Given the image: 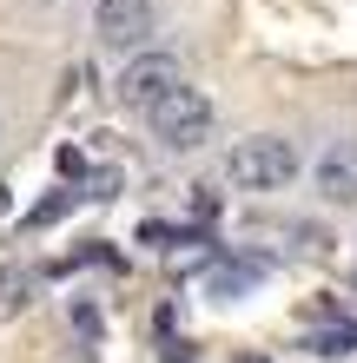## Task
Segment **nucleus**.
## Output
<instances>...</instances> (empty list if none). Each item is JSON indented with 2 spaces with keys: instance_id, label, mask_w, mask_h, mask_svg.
Instances as JSON below:
<instances>
[{
  "instance_id": "1a4fd4ad",
  "label": "nucleus",
  "mask_w": 357,
  "mask_h": 363,
  "mask_svg": "<svg viewBox=\"0 0 357 363\" xmlns=\"http://www.w3.org/2000/svg\"><path fill=\"white\" fill-rule=\"evenodd\" d=\"M119 191V172L106 165V172H87V191H79V199H113Z\"/></svg>"
},
{
  "instance_id": "20e7f679",
  "label": "nucleus",
  "mask_w": 357,
  "mask_h": 363,
  "mask_svg": "<svg viewBox=\"0 0 357 363\" xmlns=\"http://www.w3.org/2000/svg\"><path fill=\"white\" fill-rule=\"evenodd\" d=\"M179 86V60L172 53H159V47H139L133 60H126V73L113 79V99L119 106H133V113H145L159 93H172Z\"/></svg>"
},
{
  "instance_id": "ddd939ff",
  "label": "nucleus",
  "mask_w": 357,
  "mask_h": 363,
  "mask_svg": "<svg viewBox=\"0 0 357 363\" xmlns=\"http://www.w3.org/2000/svg\"><path fill=\"white\" fill-rule=\"evenodd\" d=\"M40 7H53V0H40Z\"/></svg>"
},
{
  "instance_id": "7ed1b4c3",
  "label": "nucleus",
  "mask_w": 357,
  "mask_h": 363,
  "mask_svg": "<svg viewBox=\"0 0 357 363\" xmlns=\"http://www.w3.org/2000/svg\"><path fill=\"white\" fill-rule=\"evenodd\" d=\"M93 33L113 53H139L159 33V7L153 0H93Z\"/></svg>"
},
{
  "instance_id": "39448f33",
  "label": "nucleus",
  "mask_w": 357,
  "mask_h": 363,
  "mask_svg": "<svg viewBox=\"0 0 357 363\" xmlns=\"http://www.w3.org/2000/svg\"><path fill=\"white\" fill-rule=\"evenodd\" d=\"M318 191H324L331 205H357V145L351 139H338L318 159Z\"/></svg>"
},
{
  "instance_id": "6e6552de",
  "label": "nucleus",
  "mask_w": 357,
  "mask_h": 363,
  "mask_svg": "<svg viewBox=\"0 0 357 363\" xmlns=\"http://www.w3.org/2000/svg\"><path fill=\"white\" fill-rule=\"evenodd\" d=\"M67 211H73V191H53V199H40V205H33V218H27V225H53V218H67Z\"/></svg>"
},
{
  "instance_id": "423d86ee",
  "label": "nucleus",
  "mask_w": 357,
  "mask_h": 363,
  "mask_svg": "<svg viewBox=\"0 0 357 363\" xmlns=\"http://www.w3.org/2000/svg\"><path fill=\"white\" fill-rule=\"evenodd\" d=\"M27 297H33V271H0V317H20L27 311Z\"/></svg>"
},
{
  "instance_id": "f8f14e48",
  "label": "nucleus",
  "mask_w": 357,
  "mask_h": 363,
  "mask_svg": "<svg viewBox=\"0 0 357 363\" xmlns=\"http://www.w3.org/2000/svg\"><path fill=\"white\" fill-rule=\"evenodd\" d=\"M238 363H265V357H238Z\"/></svg>"
},
{
  "instance_id": "f03ea898",
  "label": "nucleus",
  "mask_w": 357,
  "mask_h": 363,
  "mask_svg": "<svg viewBox=\"0 0 357 363\" xmlns=\"http://www.w3.org/2000/svg\"><path fill=\"white\" fill-rule=\"evenodd\" d=\"M225 172H232L238 191H285L298 179V145L278 139V133H258V139H238L232 159H225Z\"/></svg>"
},
{
  "instance_id": "9d476101",
  "label": "nucleus",
  "mask_w": 357,
  "mask_h": 363,
  "mask_svg": "<svg viewBox=\"0 0 357 363\" xmlns=\"http://www.w3.org/2000/svg\"><path fill=\"white\" fill-rule=\"evenodd\" d=\"M199 218H219V199H212V185H199V199H192Z\"/></svg>"
},
{
  "instance_id": "9b49d317",
  "label": "nucleus",
  "mask_w": 357,
  "mask_h": 363,
  "mask_svg": "<svg viewBox=\"0 0 357 363\" xmlns=\"http://www.w3.org/2000/svg\"><path fill=\"white\" fill-rule=\"evenodd\" d=\"M0 211H7V185H0Z\"/></svg>"
},
{
  "instance_id": "f257e3e1",
  "label": "nucleus",
  "mask_w": 357,
  "mask_h": 363,
  "mask_svg": "<svg viewBox=\"0 0 357 363\" xmlns=\"http://www.w3.org/2000/svg\"><path fill=\"white\" fill-rule=\"evenodd\" d=\"M145 119H153V139L165 145V152H199V145L212 139V99H205L199 86H185V79L145 106Z\"/></svg>"
},
{
  "instance_id": "0eeeda50",
  "label": "nucleus",
  "mask_w": 357,
  "mask_h": 363,
  "mask_svg": "<svg viewBox=\"0 0 357 363\" xmlns=\"http://www.w3.org/2000/svg\"><path fill=\"white\" fill-rule=\"evenodd\" d=\"M311 350H318V357H344V350H357V324H331V330H318V337H311Z\"/></svg>"
}]
</instances>
